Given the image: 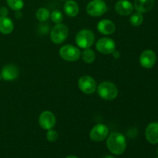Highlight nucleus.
<instances>
[{
    "label": "nucleus",
    "mask_w": 158,
    "mask_h": 158,
    "mask_svg": "<svg viewBox=\"0 0 158 158\" xmlns=\"http://www.w3.org/2000/svg\"><path fill=\"white\" fill-rule=\"evenodd\" d=\"M106 146L113 154L121 155L127 148L126 138L120 133L113 132L107 137Z\"/></svg>",
    "instance_id": "obj_1"
},
{
    "label": "nucleus",
    "mask_w": 158,
    "mask_h": 158,
    "mask_svg": "<svg viewBox=\"0 0 158 158\" xmlns=\"http://www.w3.org/2000/svg\"><path fill=\"white\" fill-rule=\"evenodd\" d=\"M97 93L102 99L106 100H112L117 97L118 89L111 82H102L97 87Z\"/></svg>",
    "instance_id": "obj_2"
},
{
    "label": "nucleus",
    "mask_w": 158,
    "mask_h": 158,
    "mask_svg": "<svg viewBox=\"0 0 158 158\" xmlns=\"http://www.w3.org/2000/svg\"><path fill=\"white\" fill-rule=\"evenodd\" d=\"M95 35L92 31L89 29H82L79 31L76 36V43L77 46L82 49L89 48L94 43Z\"/></svg>",
    "instance_id": "obj_3"
},
{
    "label": "nucleus",
    "mask_w": 158,
    "mask_h": 158,
    "mask_svg": "<svg viewBox=\"0 0 158 158\" xmlns=\"http://www.w3.org/2000/svg\"><path fill=\"white\" fill-rule=\"evenodd\" d=\"M107 11V6L103 0H92L86 6V12L93 17L100 16Z\"/></svg>",
    "instance_id": "obj_4"
},
{
    "label": "nucleus",
    "mask_w": 158,
    "mask_h": 158,
    "mask_svg": "<svg viewBox=\"0 0 158 158\" xmlns=\"http://www.w3.org/2000/svg\"><path fill=\"white\" fill-rule=\"evenodd\" d=\"M68 36V28L66 26L60 23L56 24L52 29L50 32V39L52 43L56 44H61Z\"/></svg>",
    "instance_id": "obj_5"
},
{
    "label": "nucleus",
    "mask_w": 158,
    "mask_h": 158,
    "mask_svg": "<svg viewBox=\"0 0 158 158\" xmlns=\"http://www.w3.org/2000/svg\"><path fill=\"white\" fill-rule=\"evenodd\" d=\"M80 51L76 46L72 45H66L60 49V56L66 61L75 62L80 59Z\"/></svg>",
    "instance_id": "obj_6"
},
{
    "label": "nucleus",
    "mask_w": 158,
    "mask_h": 158,
    "mask_svg": "<svg viewBox=\"0 0 158 158\" xmlns=\"http://www.w3.org/2000/svg\"><path fill=\"white\" fill-rule=\"evenodd\" d=\"M78 86L84 94H92L97 89V83L93 77L89 76H83L79 80Z\"/></svg>",
    "instance_id": "obj_7"
},
{
    "label": "nucleus",
    "mask_w": 158,
    "mask_h": 158,
    "mask_svg": "<svg viewBox=\"0 0 158 158\" xmlns=\"http://www.w3.org/2000/svg\"><path fill=\"white\" fill-rule=\"evenodd\" d=\"M109 135V129L107 127L102 123L96 125L89 132V137L93 141L100 142L104 140Z\"/></svg>",
    "instance_id": "obj_8"
},
{
    "label": "nucleus",
    "mask_w": 158,
    "mask_h": 158,
    "mask_svg": "<svg viewBox=\"0 0 158 158\" xmlns=\"http://www.w3.org/2000/svg\"><path fill=\"white\" fill-rule=\"evenodd\" d=\"M96 48L100 53L111 54L116 50V43L112 39L104 37L97 41Z\"/></svg>",
    "instance_id": "obj_9"
},
{
    "label": "nucleus",
    "mask_w": 158,
    "mask_h": 158,
    "mask_svg": "<svg viewBox=\"0 0 158 158\" xmlns=\"http://www.w3.org/2000/svg\"><path fill=\"white\" fill-rule=\"evenodd\" d=\"M157 61L156 53L151 49L144 50L140 56V63L142 67L145 69H151L155 65Z\"/></svg>",
    "instance_id": "obj_10"
},
{
    "label": "nucleus",
    "mask_w": 158,
    "mask_h": 158,
    "mask_svg": "<svg viewBox=\"0 0 158 158\" xmlns=\"http://www.w3.org/2000/svg\"><path fill=\"white\" fill-rule=\"evenodd\" d=\"M39 123L43 129H52L56 124L55 115L50 111H43L39 117Z\"/></svg>",
    "instance_id": "obj_11"
},
{
    "label": "nucleus",
    "mask_w": 158,
    "mask_h": 158,
    "mask_svg": "<svg viewBox=\"0 0 158 158\" xmlns=\"http://www.w3.org/2000/svg\"><path fill=\"white\" fill-rule=\"evenodd\" d=\"M19 71L15 65L8 64L2 67L1 72L2 78L6 81H12L15 80L19 77Z\"/></svg>",
    "instance_id": "obj_12"
},
{
    "label": "nucleus",
    "mask_w": 158,
    "mask_h": 158,
    "mask_svg": "<svg viewBox=\"0 0 158 158\" xmlns=\"http://www.w3.org/2000/svg\"><path fill=\"white\" fill-rule=\"evenodd\" d=\"M115 10L119 15L127 16L134 11V5L128 0H119L115 4Z\"/></svg>",
    "instance_id": "obj_13"
},
{
    "label": "nucleus",
    "mask_w": 158,
    "mask_h": 158,
    "mask_svg": "<svg viewBox=\"0 0 158 158\" xmlns=\"http://www.w3.org/2000/svg\"><path fill=\"white\" fill-rule=\"evenodd\" d=\"M145 136L149 143L152 144L158 143V122H153L147 127Z\"/></svg>",
    "instance_id": "obj_14"
},
{
    "label": "nucleus",
    "mask_w": 158,
    "mask_h": 158,
    "mask_svg": "<svg viewBox=\"0 0 158 158\" xmlns=\"http://www.w3.org/2000/svg\"><path fill=\"white\" fill-rule=\"evenodd\" d=\"M97 29L103 35H110L115 32L116 26L110 20L103 19L97 24Z\"/></svg>",
    "instance_id": "obj_15"
},
{
    "label": "nucleus",
    "mask_w": 158,
    "mask_h": 158,
    "mask_svg": "<svg viewBox=\"0 0 158 158\" xmlns=\"http://www.w3.org/2000/svg\"><path fill=\"white\" fill-rule=\"evenodd\" d=\"M154 0H134V6L137 12L141 13L148 12L153 9Z\"/></svg>",
    "instance_id": "obj_16"
},
{
    "label": "nucleus",
    "mask_w": 158,
    "mask_h": 158,
    "mask_svg": "<svg viewBox=\"0 0 158 158\" xmlns=\"http://www.w3.org/2000/svg\"><path fill=\"white\" fill-rule=\"evenodd\" d=\"M64 12L68 16L75 17L79 13V5L74 0H67L64 4Z\"/></svg>",
    "instance_id": "obj_17"
},
{
    "label": "nucleus",
    "mask_w": 158,
    "mask_h": 158,
    "mask_svg": "<svg viewBox=\"0 0 158 158\" xmlns=\"http://www.w3.org/2000/svg\"><path fill=\"white\" fill-rule=\"evenodd\" d=\"M13 23L10 19L7 16H0V32L8 35L13 31Z\"/></svg>",
    "instance_id": "obj_18"
},
{
    "label": "nucleus",
    "mask_w": 158,
    "mask_h": 158,
    "mask_svg": "<svg viewBox=\"0 0 158 158\" xmlns=\"http://www.w3.org/2000/svg\"><path fill=\"white\" fill-rule=\"evenodd\" d=\"M143 14L140 12H135L130 17V23L134 26H139L143 23Z\"/></svg>",
    "instance_id": "obj_19"
},
{
    "label": "nucleus",
    "mask_w": 158,
    "mask_h": 158,
    "mask_svg": "<svg viewBox=\"0 0 158 158\" xmlns=\"http://www.w3.org/2000/svg\"><path fill=\"white\" fill-rule=\"evenodd\" d=\"M82 58L85 63H91L95 60L96 54L93 49L87 48V49H85V50L82 53Z\"/></svg>",
    "instance_id": "obj_20"
},
{
    "label": "nucleus",
    "mask_w": 158,
    "mask_h": 158,
    "mask_svg": "<svg viewBox=\"0 0 158 158\" xmlns=\"http://www.w3.org/2000/svg\"><path fill=\"white\" fill-rule=\"evenodd\" d=\"M35 17H36L39 21L46 22L50 17V13H49V11L46 8H40L36 11Z\"/></svg>",
    "instance_id": "obj_21"
},
{
    "label": "nucleus",
    "mask_w": 158,
    "mask_h": 158,
    "mask_svg": "<svg viewBox=\"0 0 158 158\" xmlns=\"http://www.w3.org/2000/svg\"><path fill=\"white\" fill-rule=\"evenodd\" d=\"M7 5L14 11H20L24 6L23 0H6Z\"/></svg>",
    "instance_id": "obj_22"
},
{
    "label": "nucleus",
    "mask_w": 158,
    "mask_h": 158,
    "mask_svg": "<svg viewBox=\"0 0 158 158\" xmlns=\"http://www.w3.org/2000/svg\"><path fill=\"white\" fill-rule=\"evenodd\" d=\"M51 20L53 22L56 24H60L62 23L63 20V15L60 11L59 10H54L52 13L50 14Z\"/></svg>",
    "instance_id": "obj_23"
},
{
    "label": "nucleus",
    "mask_w": 158,
    "mask_h": 158,
    "mask_svg": "<svg viewBox=\"0 0 158 158\" xmlns=\"http://www.w3.org/2000/svg\"><path fill=\"white\" fill-rule=\"evenodd\" d=\"M58 138V133L54 130L50 129L48 130V132L46 134V139L49 142H55Z\"/></svg>",
    "instance_id": "obj_24"
},
{
    "label": "nucleus",
    "mask_w": 158,
    "mask_h": 158,
    "mask_svg": "<svg viewBox=\"0 0 158 158\" xmlns=\"http://www.w3.org/2000/svg\"><path fill=\"white\" fill-rule=\"evenodd\" d=\"M9 14V9L6 7L3 6L0 9V16H7Z\"/></svg>",
    "instance_id": "obj_25"
},
{
    "label": "nucleus",
    "mask_w": 158,
    "mask_h": 158,
    "mask_svg": "<svg viewBox=\"0 0 158 158\" xmlns=\"http://www.w3.org/2000/svg\"><path fill=\"white\" fill-rule=\"evenodd\" d=\"M113 56H114V57L115 59H118L119 57H120V52H119V51H117V50H115L114 51V52H113Z\"/></svg>",
    "instance_id": "obj_26"
},
{
    "label": "nucleus",
    "mask_w": 158,
    "mask_h": 158,
    "mask_svg": "<svg viewBox=\"0 0 158 158\" xmlns=\"http://www.w3.org/2000/svg\"><path fill=\"white\" fill-rule=\"evenodd\" d=\"M66 158H78V157H76V156H73V155H69V156H68V157H66Z\"/></svg>",
    "instance_id": "obj_27"
},
{
    "label": "nucleus",
    "mask_w": 158,
    "mask_h": 158,
    "mask_svg": "<svg viewBox=\"0 0 158 158\" xmlns=\"http://www.w3.org/2000/svg\"><path fill=\"white\" fill-rule=\"evenodd\" d=\"M103 158H114V157H112V156H110V155H106L104 157H103Z\"/></svg>",
    "instance_id": "obj_28"
},
{
    "label": "nucleus",
    "mask_w": 158,
    "mask_h": 158,
    "mask_svg": "<svg viewBox=\"0 0 158 158\" xmlns=\"http://www.w3.org/2000/svg\"><path fill=\"white\" fill-rule=\"evenodd\" d=\"M1 79H2V75H1V73H0V80H1Z\"/></svg>",
    "instance_id": "obj_29"
},
{
    "label": "nucleus",
    "mask_w": 158,
    "mask_h": 158,
    "mask_svg": "<svg viewBox=\"0 0 158 158\" xmlns=\"http://www.w3.org/2000/svg\"><path fill=\"white\" fill-rule=\"evenodd\" d=\"M157 154H158V148H157Z\"/></svg>",
    "instance_id": "obj_30"
},
{
    "label": "nucleus",
    "mask_w": 158,
    "mask_h": 158,
    "mask_svg": "<svg viewBox=\"0 0 158 158\" xmlns=\"http://www.w3.org/2000/svg\"><path fill=\"white\" fill-rule=\"evenodd\" d=\"M157 158H158V157H157Z\"/></svg>",
    "instance_id": "obj_31"
}]
</instances>
